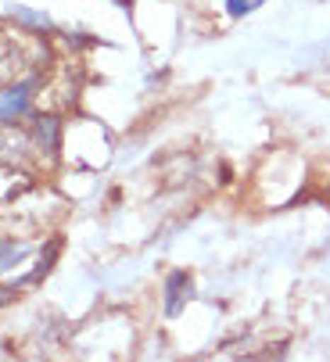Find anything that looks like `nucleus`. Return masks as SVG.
I'll return each mask as SVG.
<instances>
[{
  "label": "nucleus",
  "instance_id": "f257e3e1",
  "mask_svg": "<svg viewBox=\"0 0 330 362\" xmlns=\"http://www.w3.org/2000/svg\"><path fill=\"white\" fill-rule=\"evenodd\" d=\"M25 105H29V83H18L8 93H0V119H18Z\"/></svg>",
  "mask_w": 330,
  "mask_h": 362
},
{
  "label": "nucleus",
  "instance_id": "20e7f679",
  "mask_svg": "<svg viewBox=\"0 0 330 362\" xmlns=\"http://www.w3.org/2000/svg\"><path fill=\"white\" fill-rule=\"evenodd\" d=\"M248 8H255V0H230V11H234V15H241V11H248Z\"/></svg>",
  "mask_w": 330,
  "mask_h": 362
},
{
  "label": "nucleus",
  "instance_id": "39448f33",
  "mask_svg": "<svg viewBox=\"0 0 330 362\" xmlns=\"http://www.w3.org/2000/svg\"><path fill=\"white\" fill-rule=\"evenodd\" d=\"M11 301V291H0V305H8Z\"/></svg>",
  "mask_w": 330,
  "mask_h": 362
},
{
  "label": "nucleus",
  "instance_id": "f03ea898",
  "mask_svg": "<svg viewBox=\"0 0 330 362\" xmlns=\"http://www.w3.org/2000/svg\"><path fill=\"white\" fill-rule=\"evenodd\" d=\"M190 291V280L183 273H173L169 276V313H180V294Z\"/></svg>",
  "mask_w": 330,
  "mask_h": 362
},
{
  "label": "nucleus",
  "instance_id": "7ed1b4c3",
  "mask_svg": "<svg viewBox=\"0 0 330 362\" xmlns=\"http://www.w3.org/2000/svg\"><path fill=\"white\" fill-rule=\"evenodd\" d=\"M15 255H18V247H15V244H8V240H0V269H8Z\"/></svg>",
  "mask_w": 330,
  "mask_h": 362
}]
</instances>
